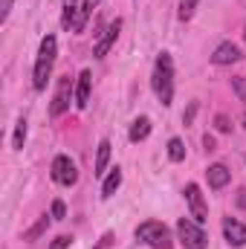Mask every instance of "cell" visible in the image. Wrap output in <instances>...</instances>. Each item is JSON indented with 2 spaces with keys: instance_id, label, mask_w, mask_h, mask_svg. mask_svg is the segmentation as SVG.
Listing matches in <instances>:
<instances>
[{
  "instance_id": "6da1fadb",
  "label": "cell",
  "mask_w": 246,
  "mask_h": 249,
  "mask_svg": "<svg viewBox=\"0 0 246 249\" xmlns=\"http://www.w3.org/2000/svg\"><path fill=\"white\" fill-rule=\"evenodd\" d=\"M151 84H154L157 99L162 105H171V99H174V61H171L168 53H159L157 55V67H154Z\"/></svg>"
},
{
  "instance_id": "7a4b0ae2",
  "label": "cell",
  "mask_w": 246,
  "mask_h": 249,
  "mask_svg": "<svg viewBox=\"0 0 246 249\" xmlns=\"http://www.w3.org/2000/svg\"><path fill=\"white\" fill-rule=\"evenodd\" d=\"M55 50H58L55 38H53V35H47V38L41 41L38 61H35V75H32V87H35V90H44V87H47L50 72H53V64H55Z\"/></svg>"
},
{
  "instance_id": "3957f363",
  "label": "cell",
  "mask_w": 246,
  "mask_h": 249,
  "mask_svg": "<svg viewBox=\"0 0 246 249\" xmlns=\"http://www.w3.org/2000/svg\"><path fill=\"white\" fill-rule=\"evenodd\" d=\"M136 241L148 244L151 249H174V238H171L168 226L159 223V220H145V223H139V226H136Z\"/></svg>"
},
{
  "instance_id": "277c9868",
  "label": "cell",
  "mask_w": 246,
  "mask_h": 249,
  "mask_svg": "<svg viewBox=\"0 0 246 249\" xmlns=\"http://www.w3.org/2000/svg\"><path fill=\"white\" fill-rule=\"evenodd\" d=\"M177 235H180V241H183L185 249H206L209 247L206 232H203L194 220H188V217H180V220H177Z\"/></svg>"
},
{
  "instance_id": "5b68a950",
  "label": "cell",
  "mask_w": 246,
  "mask_h": 249,
  "mask_svg": "<svg viewBox=\"0 0 246 249\" xmlns=\"http://www.w3.org/2000/svg\"><path fill=\"white\" fill-rule=\"evenodd\" d=\"M53 180L58 183V186H75V180H78V171H75V162L70 160V157H55L53 160Z\"/></svg>"
},
{
  "instance_id": "8992f818",
  "label": "cell",
  "mask_w": 246,
  "mask_h": 249,
  "mask_svg": "<svg viewBox=\"0 0 246 249\" xmlns=\"http://www.w3.org/2000/svg\"><path fill=\"white\" fill-rule=\"evenodd\" d=\"M185 203H188L191 217H194L197 223H206V220H209V209H206V200H203L197 183H188V186H185Z\"/></svg>"
},
{
  "instance_id": "52a82bcc",
  "label": "cell",
  "mask_w": 246,
  "mask_h": 249,
  "mask_svg": "<svg viewBox=\"0 0 246 249\" xmlns=\"http://www.w3.org/2000/svg\"><path fill=\"white\" fill-rule=\"evenodd\" d=\"M70 96H72V81H70V75H64V78H58V90H55V99L50 105L53 116H61L64 110L70 107Z\"/></svg>"
},
{
  "instance_id": "ba28073f",
  "label": "cell",
  "mask_w": 246,
  "mask_h": 249,
  "mask_svg": "<svg viewBox=\"0 0 246 249\" xmlns=\"http://www.w3.org/2000/svg\"><path fill=\"white\" fill-rule=\"evenodd\" d=\"M223 235H226V244L235 249L246 247V226L235 217H223Z\"/></svg>"
},
{
  "instance_id": "9c48e42d",
  "label": "cell",
  "mask_w": 246,
  "mask_h": 249,
  "mask_svg": "<svg viewBox=\"0 0 246 249\" xmlns=\"http://www.w3.org/2000/svg\"><path fill=\"white\" fill-rule=\"evenodd\" d=\"M241 58H244V55H241V47H238V44H232V41L220 44V47L211 53V64H217V67H226V64H238Z\"/></svg>"
},
{
  "instance_id": "30bf717a",
  "label": "cell",
  "mask_w": 246,
  "mask_h": 249,
  "mask_svg": "<svg viewBox=\"0 0 246 249\" xmlns=\"http://www.w3.org/2000/svg\"><path fill=\"white\" fill-rule=\"evenodd\" d=\"M119 29H122V20L116 18V20L105 29V35L96 41V50H93V55H96V58H105V55H107V50H110V47L116 44V38H119Z\"/></svg>"
},
{
  "instance_id": "8fae6325",
  "label": "cell",
  "mask_w": 246,
  "mask_h": 249,
  "mask_svg": "<svg viewBox=\"0 0 246 249\" xmlns=\"http://www.w3.org/2000/svg\"><path fill=\"white\" fill-rule=\"evenodd\" d=\"M90 87H93V75H90V70H81L78 84H75V105H78L81 110H84L87 102H90Z\"/></svg>"
},
{
  "instance_id": "7c38bea8",
  "label": "cell",
  "mask_w": 246,
  "mask_h": 249,
  "mask_svg": "<svg viewBox=\"0 0 246 249\" xmlns=\"http://www.w3.org/2000/svg\"><path fill=\"white\" fill-rule=\"evenodd\" d=\"M206 177H209V186L211 188H223L229 180H232V171L226 168V165H209V171H206Z\"/></svg>"
},
{
  "instance_id": "4fadbf2b",
  "label": "cell",
  "mask_w": 246,
  "mask_h": 249,
  "mask_svg": "<svg viewBox=\"0 0 246 249\" xmlns=\"http://www.w3.org/2000/svg\"><path fill=\"white\" fill-rule=\"evenodd\" d=\"M107 162H110V142L102 139V142H99V154H96V168H93V174L102 177V174L107 171Z\"/></svg>"
},
{
  "instance_id": "5bb4252c",
  "label": "cell",
  "mask_w": 246,
  "mask_h": 249,
  "mask_svg": "<svg viewBox=\"0 0 246 249\" xmlns=\"http://www.w3.org/2000/svg\"><path fill=\"white\" fill-rule=\"evenodd\" d=\"M148 133H151V122L142 116V119H136V122L130 124L127 139H130V142H142V139H148Z\"/></svg>"
},
{
  "instance_id": "9a60e30c",
  "label": "cell",
  "mask_w": 246,
  "mask_h": 249,
  "mask_svg": "<svg viewBox=\"0 0 246 249\" xmlns=\"http://www.w3.org/2000/svg\"><path fill=\"white\" fill-rule=\"evenodd\" d=\"M122 186V171L119 168H113L110 174H107V180H105V186H102V197L105 200H110L113 194H116V188Z\"/></svg>"
},
{
  "instance_id": "2e32d148",
  "label": "cell",
  "mask_w": 246,
  "mask_h": 249,
  "mask_svg": "<svg viewBox=\"0 0 246 249\" xmlns=\"http://www.w3.org/2000/svg\"><path fill=\"white\" fill-rule=\"evenodd\" d=\"M47 226H50V217L44 214V217H41V220H38V223H35L32 229H26V232H23V241H26V244H32V241H38V238H41V235L47 232Z\"/></svg>"
},
{
  "instance_id": "e0dca14e",
  "label": "cell",
  "mask_w": 246,
  "mask_h": 249,
  "mask_svg": "<svg viewBox=\"0 0 246 249\" xmlns=\"http://www.w3.org/2000/svg\"><path fill=\"white\" fill-rule=\"evenodd\" d=\"M168 157H171V162H183L185 160V145H183V139H171L168 142Z\"/></svg>"
},
{
  "instance_id": "ac0fdd59",
  "label": "cell",
  "mask_w": 246,
  "mask_h": 249,
  "mask_svg": "<svg viewBox=\"0 0 246 249\" xmlns=\"http://www.w3.org/2000/svg\"><path fill=\"white\" fill-rule=\"evenodd\" d=\"M23 139H26V119H18V124H15V139H12V145H15V148H23Z\"/></svg>"
},
{
  "instance_id": "d6986e66",
  "label": "cell",
  "mask_w": 246,
  "mask_h": 249,
  "mask_svg": "<svg viewBox=\"0 0 246 249\" xmlns=\"http://www.w3.org/2000/svg\"><path fill=\"white\" fill-rule=\"evenodd\" d=\"M232 87H235L238 99L246 105V78H244V75H235V78H232Z\"/></svg>"
},
{
  "instance_id": "ffe728a7",
  "label": "cell",
  "mask_w": 246,
  "mask_h": 249,
  "mask_svg": "<svg viewBox=\"0 0 246 249\" xmlns=\"http://www.w3.org/2000/svg\"><path fill=\"white\" fill-rule=\"evenodd\" d=\"M194 9H197V0H183L180 3V20H188L194 15Z\"/></svg>"
},
{
  "instance_id": "44dd1931",
  "label": "cell",
  "mask_w": 246,
  "mask_h": 249,
  "mask_svg": "<svg viewBox=\"0 0 246 249\" xmlns=\"http://www.w3.org/2000/svg\"><path fill=\"white\" fill-rule=\"evenodd\" d=\"M214 127H217L220 133H229V130H232V122H229V116H223V113H220V116H214Z\"/></svg>"
},
{
  "instance_id": "7402d4cb",
  "label": "cell",
  "mask_w": 246,
  "mask_h": 249,
  "mask_svg": "<svg viewBox=\"0 0 246 249\" xmlns=\"http://www.w3.org/2000/svg\"><path fill=\"white\" fill-rule=\"evenodd\" d=\"M70 244H72V238H70V235H58V238L53 241V247H50V249H67Z\"/></svg>"
},
{
  "instance_id": "603a6c76",
  "label": "cell",
  "mask_w": 246,
  "mask_h": 249,
  "mask_svg": "<svg viewBox=\"0 0 246 249\" xmlns=\"http://www.w3.org/2000/svg\"><path fill=\"white\" fill-rule=\"evenodd\" d=\"M64 214H67L64 203H61V200H55V203H53V220H64Z\"/></svg>"
},
{
  "instance_id": "cb8c5ba5",
  "label": "cell",
  "mask_w": 246,
  "mask_h": 249,
  "mask_svg": "<svg viewBox=\"0 0 246 249\" xmlns=\"http://www.w3.org/2000/svg\"><path fill=\"white\" fill-rule=\"evenodd\" d=\"M99 3H102V0H84V6H81V18L87 20V18H90V12H93Z\"/></svg>"
},
{
  "instance_id": "d4e9b609",
  "label": "cell",
  "mask_w": 246,
  "mask_h": 249,
  "mask_svg": "<svg viewBox=\"0 0 246 249\" xmlns=\"http://www.w3.org/2000/svg\"><path fill=\"white\" fill-rule=\"evenodd\" d=\"M12 12V0H0V20H6Z\"/></svg>"
},
{
  "instance_id": "484cf974",
  "label": "cell",
  "mask_w": 246,
  "mask_h": 249,
  "mask_svg": "<svg viewBox=\"0 0 246 249\" xmlns=\"http://www.w3.org/2000/svg\"><path fill=\"white\" fill-rule=\"evenodd\" d=\"M235 203H238V209H246V188H241V191H238Z\"/></svg>"
},
{
  "instance_id": "4316f807",
  "label": "cell",
  "mask_w": 246,
  "mask_h": 249,
  "mask_svg": "<svg viewBox=\"0 0 246 249\" xmlns=\"http://www.w3.org/2000/svg\"><path fill=\"white\" fill-rule=\"evenodd\" d=\"M194 113H197V102H194V105L188 107V113L183 116V122H185V124H191V119H194Z\"/></svg>"
},
{
  "instance_id": "83f0119b",
  "label": "cell",
  "mask_w": 246,
  "mask_h": 249,
  "mask_svg": "<svg viewBox=\"0 0 246 249\" xmlns=\"http://www.w3.org/2000/svg\"><path fill=\"white\" fill-rule=\"evenodd\" d=\"M203 148H206V151H214V136L206 133V136H203Z\"/></svg>"
},
{
  "instance_id": "f1b7e54d",
  "label": "cell",
  "mask_w": 246,
  "mask_h": 249,
  "mask_svg": "<svg viewBox=\"0 0 246 249\" xmlns=\"http://www.w3.org/2000/svg\"><path fill=\"white\" fill-rule=\"evenodd\" d=\"M110 244H113V235H105V238H102V244H99L96 249H107Z\"/></svg>"
},
{
  "instance_id": "f546056e",
  "label": "cell",
  "mask_w": 246,
  "mask_h": 249,
  "mask_svg": "<svg viewBox=\"0 0 246 249\" xmlns=\"http://www.w3.org/2000/svg\"><path fill=\"white\" fill-rule=\"evenodd\" d=\"M244 127H246V116H244Z\"/></svg>"
},
{
  "instance_id": "4dcf8cb0",
  "label": "cell",
  "mask_w": 246,
  "mask_h": 249,
  "mask_svg": "<svg viewBox=\"0 0 246 249\" xmlns=\"http://www.w3.org/2000/svg\"><path fill=\"white\" fill-rule=\"evenodd\" d=\"M244 38H246V29H244Z\"/></svg>"
}]
</instances>
